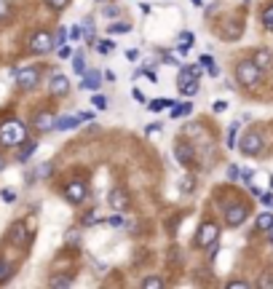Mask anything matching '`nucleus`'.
<instances>
[{
    "label": "nucleus",
    "mask_w": 273,
    "mask_h": 289,
    "mask_svg": "<svg viewBox=\"0 0 273 289\" xmlns=\"http://www.w3.org/2000/svg\"><path fill=\"white\" fill-rule=\"evenodd\" d=\"M217 236H220V228H217L214 222H204L198 228V233H196V244L198 246H209V244L217 241Z\"/></svg>",
    "instance_id": "6"
},
{
    "label": "nucleus",
    "mask_w": 273,
    "mask_h": 289,
    "mask_svg": "<svg viewBox=\"0 0 273 289\" xmlns=\"http://www.w3.org/2000/svg\"><path fill=\"white\" fill-rule=\"evenodd\" d=\"M262 27L268 30V33H273V3L262 11Z\"/></svg>",
    "instance_id": "25"
},
{
    "label": "nucleus",
    "mask_w": 273,
    "mask_h": 289,
    "mask_svg": "<svg viewBox=\"0 0 273 289\" xmlns=\"http://www.w3.org/2000/svg\"><path fill=\"white\" fill-rule=\"evenodd\" d=\"M94 222H99V214L97 212H89L83 217V225H94Z\"/></svg>",
    "instance_id": "39"
},
{
    "label": "nucleus",
    "mask_w": 273,
    "mask_h": 289,
    "mask_svg": "<svg viewBox=\"0 0 273 289\" xmlns=\"http://www.w3.org/2000/svg\"><path fill=\"white\" fill-rule=\"evenodd\" d=\"M107 225H113V228H123V217H121V212L113 214L110 220H107Z\"/></svg>",
    "instance_id": "38"
},
{
    "label": "nucleus",
    "mask_w": 273,
    "mask_h": 289,
    "mask_svg": "<svg viewBox=\"0 0 273 289\" xmlns=\"http://www.w3.org/2000/svg\"><path fill=\"white\" fill-rule=\"evenodd\" d=\"M174 105V99H166V97H158V99H153L150 105H147V110H153V113H161V110H169V107Z\"/></svg>",
    "instance_id": "19"
},
{
    "label": "nucleus",
    "mask_w": 273,
    "mask_h": 289,
    "mask_svg": "<svg viewBox=\"0 0 273 289\" xmlns=\"http://www.w3.org/2000/svg\"><path fill=\"white\" fill-rule=\"evenodd\" d=\"M228 110V102H214V113H225Z\"/></svg>",
    "instance_id": "45"
},
{
    "label": "nucleus",
    "mask_w": 273,
    "mask_h": 289,
    "mask_svg": "<svg viewBox=\"0 0 273 289\" xmlns=\"http://www.w3.org/2000/svg\"><path fill=\"white\" fill-rule=\"evenodd\" d=\"M158 131H161V123H155V126H150V129H147V137H155Z\"/></svg>",
    "instance_id": "48"
},
{
    "label": "nucleus",
    "mask_w": 273,
    "mask_h": 289,
    "mask_svg": "<svg viewBox=\"0 0 273 289\" xmlns=\"http://www.w3.org/2000/svg\"><path fill=\"white\" fill-rule=\"evenodd\" d=\"M46 6H51V9H57V11H62V9H67V3L70 0H43Z\"/></svg>",
    "instance_id": "34"
},
{
    "label": "nucleus",
    "mask_w": 273,
    "mask_h": 289,
    "mask_svg": "<svg viewBox=\"0 0 273 289\" xmlns=\"http://www.w3.org/2000/svg\"><path fill=\"white\" fill-rule=\"evenodd\" d=\"M113 49H115L113 41H99V43H97V51H99V54H110Z\"/></svg>",
    "instance_id": "32"
},
{
    "label": "nucleus",
    "mask_w": 273,
    "mask_h": 289,
    "mask_svg": "<svg viewBox=\"0 0 273 289\" xmlns=\"http://www.w3.org/2000/svg\"><path fill=\"white\" fill-rule=\"evenodd\" d=\"M236 81L244 86V89H254V86L262 81V70L257 67L252 59H244L236 65Z\"/></svg>",
    "instance_id": "2"
},
{
    "label": "nucleus",
    "mask_w": 273,
    "mask_h": 289,
    "mask_svg": "<svg viewBox=\"0 0 273 289\" xmlns=\"http://www.w3.org/2000/svg\"><path fill=\"white\" fill-rule=\"evenodd\" d=\"M91 102H94L97 110H107V107H110V99L102 97V94H94V99H91Z\"/></svg>",
    "instance_id": "29"
},
{
    "label": "nucleus",
    "mask_w": 273,
    "mask_h": 289,
    "mask_svg": "<svg viewBox=\"0 0 273 289\" xmlns=\"http://www.w3.org/2000/svg\"><path fill=\"white\" fill-rule=\"evenodd\" d=\"M78 123H81L78 115H62V118H57V123H54V129H59V131H73V129H78Z\"/></svg>",
    "instance_id": "14"
},
{
    "label": "nucleus",
    "mask_w": 273,
    "mask_h": 289,
    "mask_svg": "<svg viewBox=\"0 0 273 289\" xmlns=\"http://www.w3.org/2000/svg\"><path fill=\"white\" fill-rule=\"evenodd\" d=\"M236 137H238V123H230V129H228V147L230 150L236 147Z\"/></svg>",
    "instance_id": "30"
},
{
    "label": "nucleus",
    "mask_w": 273,
    "mask_h": 289,
    "mask_svg": "<svg viewBox=\"0 0 273 289\" xmlns=\"http://www.w3.org/2000/svg\"><path fill=\"white\" fill-rule=\"evenodd\" d=\"M193 185H196V182H193V177H190V179H185V182H182V190H185V193H190V190H193Z\"/></svg>",
    "instance_id": "44"
},
{
    "label": "nucleus",
    "mask_w": 273,
    "mask_h": 289,
    "mask_svg": "<svg viewBox=\"0 0 273 289\" xmlns=\"http://www.w3.org/2000/svg\"><path fill=\"white\" fill-rule=\"evenodd\" d=\"M260 286H273V278H270V276H265V278H260Z\"/></svg>",
    "instance_id": "50"
},
{
    "label": "nucleus",
    "mask_w": 273,
    "mask_h": 289,
    "mask_svg": "<svg viewBox=\"0 0 273 289\" xmlns=\"http://www.w3.org/2000/svg\"><path fill=\"white\" fill-rule=\"evenodd\" d=\"M51 49H54V38L49 33H43V30H41V33H35L33 41H30V51H33V54H49Z\"/></svg>",
    "instance_id": "7"
},
{
    "label": "nucleus",
    "mask_w": 273,
    "mask_h": 289,
    "mask_svg": "<svg viewBox=\"0 0 273 289\" xmlns=\"http://www.w3.org/2000/svg\"><path fill=\"white\" fill-rule=\"evenodd\" d=\"M249 217V209L244 204H233L225 209V222L230 225V228H238V225H244V220Z\"/></svg>",
    "instance_id": "5"
},
{
    "label": "nucleus",
    "mask_w": 273,
    "mask_h": 289,
    "mask_svg": "<svg viewBox=\"0 0 273 289\" xmlns=\"http://www.w3.org/2000/svg\"><path fill=\"white\" fill-rule=\"evenodd\" d=\"M3 169H6V158L0 155V171H3Z\"/></svg>",
    "instance_id": "55"
},
{
    "label": "nucleus",
    "mask_w": 273,
    "mask_h": 289,
    "mask_svg": "<svg viewBox=\"0 0 273 289\" xmlns=\"http://www.w3.org/2000/svg\"><path fill=\"white\" fill-rule=\"evenodd\" d=\"M22 145H25V147H22V153H19V161H27L30 155L35 153V142H30V139H25Z\"/></svg>",
    "instance_id": "26"
},
{
    "label": "nucleus",
    "mask_w": 273,
    "mask_h": 289,
    "mask_svg": "<svg viewBox=\"0 0 273 289\" xmlns=\"http://www.w3.org/2000/svg\"><path fill=\"white\" fill-rule=\"evenodd\" d=\"M105 17H118V9H113V6H110V9H105Z\"/></svg>",
    "instance_id": "52"
},
{
    "label": "nucleus",
    "mask_w": 273,
    "mask_h": 289,
    "mask_svg": "<svg viewBox=\"0 0 273 289\" xmlns=\"http://www.w3.org/2000/svg\"><path fill=\"white\" fill-rule=\"evenodd\" d=\"M14 198H17V193H14V190H3V201H9V204H11Z\"/></svg>",
    "instance_id": "46"
},
{
    "label": "nucleus",
    "mask_w": 273,
    "mask_h": 289,
    "mask_svg": "<svg viewBox=\"0 0 273 289\" xmlns=\"http://www.w3.org/2000/svg\"><path fill=\"white\" fill-rule=\"evenodd\" d=\"M51 174V163H41L38 166V177H49Z\"/></svg>",
    "instance_id": "40"
},
{
    "label": "nucleus",
    "mask_w": 273,
    "mask_h": 289,
    "mask_svg": "<svg viewBox=\"0 0 273 289\" xmlns=\"http://www.w3.org/2000/svg\"><path fill=\"white\" fill-rule=\"evenodd\" d=\"M54 123H57V115H54V113H46V110H43V113L35 115V126L41 129V131H51Z\"/></svg>",
    "instance_id": "13"
},
{
    "label": "nucleus",
    "mask_w": 273,
    "mask_h": 289,
    "mask_svg": "<svg viewBox=\"0 0 273 289\" xmlns=\"http://www.w3.org/2000/svg\"><path fill=\"white\" fill-rule=\"evenodd\" d=\"M265 233H268V238H270V244H273V225H270V228L265 230Z\"/></svg>",
    "instance_id": "54"
},
{
    "label": "nucleus",
    "mask_w": 273,
    "mask_h": 289,
    "mask_svg": "<svg viewBox=\"0 0 273 289\" xmlns=\"http://www.w3.org/2000/svg\"><path fill=\"white\" fill-rule=\"evenodd\" d=\"M142 289H161L163 286V278H158V276H147V278H142V284H139Z\"/></svg>",
    "instance_id": "23"
},
{
    "label": "nucleus",
    "mask_w": 273,
    "mask_h": 289,
    "mask_svg": "<svg viewBox=\"0 0 273 289\" xmlns=\"http://www.w3.org/2000/svg\"><path fill=\"white\" fill-rule=\"evenodd\" d=\"M126 59L134 62V59H137V49H129V51H126Z\"/></svg>",
    "instance_id": "53"
},
{
    "label": "nucleus",
    "mask_w": 273,
    "mask_h": 289,
    "mask_svg": "<svg viewBox=\"0 0 273 289\" xmlns=\"http://www.w3.org/2000/svg\"><path fill=\"white\" fill-rule=\"evenodd\" d=\"M54 43H59V46L67 43V27H59V30H57V38H54Z\"/></svg>",
    "instance_id": "35"
},
{
    "label": "nucleus",
    "mask_w": 273,
    "mask_h": 289,
    "mask_svg": "<svg viewBox=\"0 0 273 289\" xmlns=\"http://www.w3.org/2000/svg\"><path fill=\"white\" fill-rule=\"evenodd\" d=\"M78 118H81V123H83V121H91V118H94V113H81Z\"/></svg>",
    "instance_id": "51"
},
{
    "label": "nucleus",
    "mask_w": 273,
    "mask_h": 289,
    "mask_svg": "<svg viewBox=\"0 0 273 289\" xmlns=\"http://www.w3.org/2000/svg\"><path fill=\"white\" fill-rule=\"evenodd\" d=\"M73 70H75L78 75L86 70V57H83V54H73Z\"/></svg>",
    "instance_id": "27"
},
{
    "label": "nucleus",
    "mask_w": 273,
    "mask_h": 289,
    "mask_svg": "<svg viewBox=\"0 0 273 289\" xmlns=\"http://www.w3.org/2000/svg\"><path fill=\"white\" fill-rule=\"evenodd\" d=\"M252 62H254V65L260 67V70H268V67L273 65V54H270V51H257Z\"/></svg>",
    "instance_id": "17"
},
{
    "label": "nucleus",
    "mask_w": 273,
    "mask_h": 289,
    "mask_svg": "<svg viewBox=\"0 0 273 289\" xmlns=\"http://www.w3.org/2000/svg\"><path fill=\"white\" fill-rule=\"evenodd\" d=\"M81 33H86V41L94 43V19H86L83 27H81Z\"/></svg>",
    "instance_id": "28"
},
{
    "label": "nucleus",
    "mask_w": 273,
    "mask_h": 289,
    "mask_svg": "<svg viewBox=\"0 0 273 289\" xmlns=\"http://www.w3.org/2000/svg\"><path fill=\"white\" fill-rule=\"evenodd\" d=\"M27 139V126L22 121H6L0 126V145L6 147H17Z\"/></svg>",
    "instance_id": "1"
},
{
    "label": "nucleus",
    "mask_w": 273,
    "mask_h": 289,
    "mask_svg": "<svg viewBox=\"0 0 273 289\" xmlns=\"http://www.w3.org/2000/svg\"><path fill=\"white\" fill-rule=\"evenodd\" d=\"M67 57H73V51L67 46H59V59H67Z\"/></svg>",
    "instance_id": "43"
},
{
    "label": "nucleus",
    "mask_w": 273,
    "mask_h": 289,
    "mask_svg": "<svg viewBox=\"0 0 273 289\" xmlns=\"http://www.w3.org/2000/svg\"><path fill=\"white\" fill-rule=\"evenodd\" d=\"M257 198H260L265 206H273V196H270V193H260V196H257Z\"/></svg>",
    "instance_id": "42"
},
{
    "label": "nucleus",
    "mask_w": 273,
    "mask_h": 289,
    "mask_svg": "<svg viewBox=\"0 0 273 289\" xmlns=\"http://www.w3.org/2000/svg\"><path fill=\"white\" fill-rule=\"evenodd\" d=\"M177 86H179V94H185V97L198 94V81H185V83H177Z\"/></svg>",
    "instance_id": "20"
},
{
    "label": "nucleus",
    "mask_w": 273,
    "mask_h": 289,
    "mask_svg": "<svg viewBox=\"0 0 273 289\" xmlns=\"http://www.w3.org/2000/svg\"><path fill=\"white\" fill-rule=\"evenodd\" d=\"M70 284H73V278H70V276H57V278H51V286H54V289L70 286Z\"/></svg>",
    "instance_id": "31"
},
{
    "label": "nucleus",
    "mask_w": 273,
    "mask_h": 289,
    "mask_svg": "<svg viewBox=\"0 0 273 289\" xmlns=\"http://www.w3.org/2000/svg\"><path fill=\"white\" fill-rule=\"evenodd\" d=\"M169 110H171V118H179V115H188V113L193 110V105H190V102H185V105H177V102H174Z\"/></svg>",
    "instance_id": "21"
},
{
    "label": "nucleus",
    "mask_w": 273,
    "mask_h": 289,
    "mask_svg": "<svg viewBox=\"0 0 273 289\" xmlns=\"http://www.w3.org/2000/svg\"><path fill=\"white\" fill-rule=\"evenodd\" d=\"M270 225H273V214H270V212H262L260 217H257V230L265 233V230L270 228Z\"/></svg>",
    "instance_id": "22"
},
{
    "label": "nucleus",
    "mask_w": 273,
    "mask_h": 289,
    "mask_svg": "<svg viewBox=\"0 0 273 289\" xmlns=\"http://www.w3.org/2000/svg\"><path fill=\"white\" fill-rule=\"evenodd\" d=\"M9 238L14 241V244H25V241H27V228H25V225H14V228H11V233H9Z\"/></svg>",
    "instance_id": "18"
},
{
    "label": "nucleus",
    "mask_w": 273,
    "mask_h": 289,
    "mask_svg": "<svg viewBox=\"0 0 273 289\" xmlns=\"http://www.w3.org/2000/svg\"><path fill=\"white\" fill-rule=\"evenodd\" d=\"M174 158L182 163V166H190L193 158H196V153H193L190 145H174Z\"/></svg>",
    "instance_id": "12"
},
{
    "label": "nucleus",
    "mask_w": 273,
    "mask_h": 289,
    "mask_svg": "<svg viewBox=\"0 0 273 289\" xmlns=\"http://www.w3.org/2000/svg\"><path fill=\"white\" fill-rule=\"evenodd\" d=\"M107 33L110 35H118V33H131V25L129 22H115V25L107 27Z\"/></svg>",
    "instance_id": "24"
},
{
    "label": "nucleus",
    "mask_w": 273,
    "mask_h": 289,
    "mask_svg": "<svg viewBox=\"0 0 273 289\" xmlns=\"http://www.w3.org/2000/svg\"><path fill=\"white\" fill-rule=\"evenodd\" d=\"M38 81H41V70H38V67L17 70V86H19V89L30 91V89H35V86H38Z\"/></svg>",
    "instance_id": "4"
},
{
    "label": "nucleus",
    "mask_w": 273,
    "mask_h": 289,
    "mask_svg": "<svg viewBox=\"0 0 273 289\" xmlns=\"http://www.w3.org/2000/svg\"><path fill=\"white\" fill-rule=\"evenodd\" d=\"M81 35H83V33H81V27H78V25L67 30V41H81Z\"/></svg>",
    "instance_id": "36"
},
{
    "label": "nucleus",
    "mask_w": 273,
    "mask_h": 289,
    "mask_svg": "<svg viewBox=\"0 0 273 289\" xmlns=\"http://www.w3.org/2000/svg\"><path fill=\"white\" fill-rule=\"evenodd\" d=\"M198 65L204 67V70H206V73L212 75V78H217V75H220V70H217V65H214V59L209 57V54H201V57H198Z\"/></svg>",
    "instance_id": "16"
},
{
    "label": "nucleus",
    "mask_w": 273,
    "mask_h": 289,
    "mask_svg": "<svg viewBox=\"0 0 273 289\" xmlns=\"http://www.w3.org/2000/svg\"><path fill=\"white\" fill-rule=\"evenodd\" d=\"M49 91L54 94V97H59V94H67V91H70L67 75H54L51 81H49Z\"/></svg>",
    "instance_id": "11"
},
{
    "label": "nucleus",
    "mask_w": 273,
    "mask_h": 289,
    "mask_svg": "<svg viewBox=\"0 0 273 289\" xmlns=\"http://www.w3.org/2000/svg\"><path fill=\"white\" fill-rule=\"evenodd\" d=\"M11 14V3L9 0H0V19H6Z\"/></svg>",
    "instance_id": "37"
},
{
    "label": "nucleus",
    "mask_w": 273,
    "mask_h": 289,
    "mask_svg": "<svg viewBox=\"0 0 273 289\" xmlns=\"http://www.w3.org/2000/svg\"><path fill=\"white\" fill-rule=\"evenodd\" d=\"M81 89H89V91H97L99 86H102V73L99 70H83L81 73Z\"/></svg>",
    "instance_id": "10"
},
{
    "label": "nucleus",
    "mask_w": 273,
    "mask_h": 289,
    "mask_svg": "<svg viewBox=\"0 0 273 289\" xmlns=\"http://www.w3.org/2000/svg\"><path fill=\"white\" fill-rule=\"evenodd\" d=\"M11 278V265L9 262H0V284Z\"/></svg>",
    "instance_id": "33"
},
{
    "label": "nucleus",
    "mask_w": 273,
    "mask_h": 289,
    "mask_svg": "<svg viewBox=\"0 0 273 289\" xmlns=\"http://www.w3.org/2000/svg\"><path fill=\"white\" fill-rule=\"evenodd\" d=\"M201 3H204V0H193V6H201Z\"/></svg>",
    "instance_id": "56"
},
{
    "label": "nucleus",
    "mask_w": 273,
    "mask_h": 289,
    "mask_svg": "<svg viewBox=\"0 0 273 289\" xmlns=\"http://www.w3.org/2000/svg\"><path fill=\"white\" fill-rule=\"evenodd\" d=\"M193 43H196V35L185 30V33H179V46H177V51H179V54H182V57H185V54H188V49H190Z\"/></svg>",
    "instance_id": "15"
},
{
    "label": "nucleus",
    "mask_w": 273,
    "mask_h": 289,
    "mask_svg": "<svg viewBox=\"0 0 273 289\" xmlns=\"http://www.w3.org/2000/svg\"><path fill=\"white\" fill-rule=\"evenodd\" d=\"M134 99H137V102H142V105H147V102H145V94L139 91V89H134Z\"/></svg>",
    "instance_id": "49"
},
{
    "label": "nucleus",
    "mask_w": 273,
    "mask_h": 289,
    "mask_svg": "<svg viewBox=\"0 0 273 289\" xmlns=\"http://www.w3.org/2000/svg\"><path fill=\"white\" fill-rule=\"evenodd\" d=\"M97 3H105V0H97Z\"/></svg>",
    "instance_id": "57"
},
{
    "label": "nucleus",
    "mask_w": 273,
    "mask_h": 289,
    "mask_svg": "<svg viewBox=\"0 0 273 289\" xmlns=\"http://www.w3.org/2000/svg\"><path fill=\"white\" fill-rule=\"evenodd\" d=\"M107 201H110V209H115V212H126L129 209V193L123 190V187H113L110 196H107Z\"/></svg>",
    "instance_id": "9"
},
{
    "label": "nucleus",
    "mask_w": 273,
    "mask_h": 289,
    "mask_svg": "<svg viewBox=\"0 0 273 289\" xmlns=\"http://www.w3.org/2000/svg\"><path fill=\"white\" fill-rule=\"evenodd\" d=\"M236 147L244 155H249V158H252V155H260V150H262V137L257 134V131H246L244 137H241V142H236Z\"/></svg>",
    "instance_id": "3"
},
{
    "label": "nucleus",
    "mask_w": 273,
    "mask_h": 289,
    "mask_svg": "<svg viewBox=\"0 0 273 289\" xmlns=\"http://www.w3.org/2000/svg\"><path fill=\"white\" fill-rule=\"evenodd\" d=\"M246 286H249L246 281H238V278L236 281H228V289H246Z\"/></svg>",
    "instance_id": "41"
},
{
    "label": "nucleus",
    "mask_w": 273,
    "mask_h": 289,
    "mask_svg": "<svg viewBox=\"0 0 273 289\" xmlns=\"http://www.w3.org/2000/svg\"><path fill=\"white\" fill-rule=\"evenodd\" d=\"M86 196H89V187H86L83 182H70L65 187V198L70 201V204H83Z\"/></svg>",
    "instance_id": "8"
},
{
    "label": "nucleus",
    "mask_w": 273,
    "mask_h": 289,
    "mask_svg": "<svg viewBox=\"0 0 273 289\" xmlns=\"http://www.w3.org/2000/svg\"><path fill=\"white\" fill-rule=\"evenodd\" d=\"M228 179H238V166H230L228 169Z\"/></svg>",
    "instance_id": "47"
}]
</instances>
